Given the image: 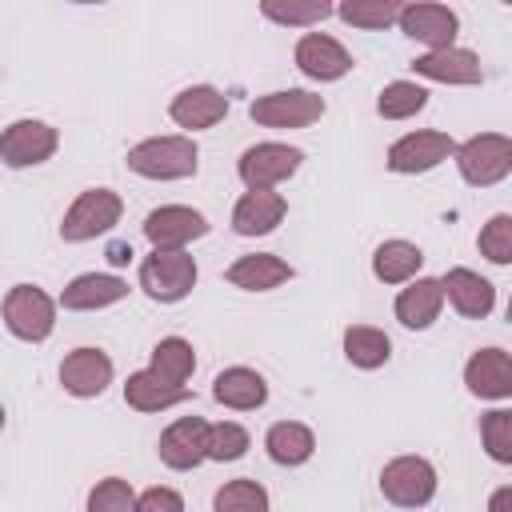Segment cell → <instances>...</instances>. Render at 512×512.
Listing matches in <instances>:
<instances>
[{
  "instance_id": "cell-1",
  "label": "cell",
  "mask_w": 512,
  "mask_h": 512,
  "mask_svg": "<svg viewBox=\"0 0 512 512\" xmlns=\"http://www.w3.org/2000/svg\"><path fill=\"white\" fill-rule=\"evenodd\" d=\"M128 168L148 180H184L200 168V148L192 136H152L128 148Z\"/></svg>"
},
{
  "instance_id": "cell-2",
  "label": "cell",
  "mask_w": 512,
  "mask_h": 512,
  "mask_svg": "<svg viewBox=\"0 0 512 512\" xmlns=\"http://www.w3.org/2000/svg\"><path fill=\"white\" fill-rule=\"evenodd\" d=\"M456 168L468 184L476 188H492L512 172V140L500 132H480L464 144H456Z\"/></svg>"
},
{
  "instance_id": "cell-3",
  "label": "cell",
  "mask_w": 512,
  "mask_h": 512,
  "mask_svg": "<svg viewBox=\"0 0 512 512\" xmlns=\"http://www.w3.org/2000/svg\"><path fill=\"white\" fill-rule=\"evenodd\" d=\"M120 212H124V200L112 192V188H88L72 200V208L64 212V224H60V236L68 244H84V240H96L104 232H112L120 224Z\"/></svg>"
},
{
  "instance_id": "cell-4",
  "label": "cell",
  "mask_w": 512,
  "mask_h": 512,
  "mask_svg": "<svg viewBox=\"0 0 512 512\" xmlns=\"http://www.w3.org/2000/svg\"><path fill=\"white\" fill-rule=\"evenodd\" d=\"M4 324L16 340H28V344H40L52 336L56 328V304L44 288L36 284H16L8 288L4 296Z\"/></svg>"
},
{
  "instance_id": "cell-5",
  "label": "cell",
  "mask_w": 512,
  "mask_h": 512,
  "mask_svg": "<svg viewBox=\"0 0 512 512\" xmlns=\"http://www.w3.org/2000/svg\"><path fill=\"white\" fill-rule=\"evenodd\" d=\"M380 492L396 508H424L436 496V468L424 456H396L380 472Z\"/></svg>"
},
{
  "instance_id": "cell-6",
  "label": "cell",
  "mask_w": 512,
  "mask_h": 512,
  "mask_svg": "<svg viewBox=\"0 0 512 512\" xmlns=\"http://www.w3.org/2000/svg\"><path fill=\"white\" fill-rule=\"evenodd\" d=\"M140 288L160 304H176L196 288V260L188 252H152L140 264Z\"/></svg>"
},
{
  "instance_id": "cell-7",
  "label": "cell",
  "mask_w": 512,
  "mask_h": 512,
  "mask_svg": "<svg viewBox=\"0 0 512 512\" xmlns=\"http://www.w3.org/2000/svg\"><path fill=\"white\" fill-rule=\"evenodd\" d=\"M248 116L256 124H264V128H304V124L324 116V96L304 92V88L268 92V96H256L248 104Z\"/></svg>"
},
{
  "instance_id": "cell-8",
  "label": "cell",
  "mask_w": 512,
  "mask_h": 512,
  "mask_svg": "<svg viewBox=\"0 0 512 512\" xmlns=\"http://www.w3.org/2000/svg\"><path fill=\"white\" fill-rule=\"evenodd\" d=\"M208 232L204 212L188 208V204H160L144 216V236L152 244V252H184L188 240H200Z\"/></svg>"
},
{
  "instance_id": "cell-9",
  "label": "cell",
  "mask_w": 512,
  "mask_h": 512,
  "mask_svg": "<svg viewBox=\"0 0 512 512\" xmlns=\"http://www.w3.org/2000/svg\"><path fill=\"white\" fill-rule=\"evenodd\" d=\"M300 160H304V152H300V148H292V144H276V140H264V144L244 148V156H240L236 172H240V180L248 184V192H256V188H268V192H272L280 180H288V176L300 168Z\"/></svg>"
},
{
  "instance_id": "cell-10",
  "label": "cell",
  "mask_w": 512,
  "mask_h": 512,
  "mask_svg": "<svg viewBox=\"0 0 512 512\" xmlns=\"http://www.w3.org/2000/svg\"><path fill=\"white\" fill-rule=\"evenodd\" d=\"M60 136L52 124L44 120H12L4 132H0V160L8 168H32V164H44L52 152H56Z\"/></svg>"
},
{
  "instance_id": "cell-11",
  "label": "cell",
  "mask_w": 512,
  "mask_h": 512,
  "mask_svg": "<svg viewBox=\"0 0 512 512\" xmlns=\"http://www.w3.org/2000/svg\"><path fill=\"white\" fill-rule=\"evenodd\" d=\"M456 152V140L448 136V132H432V128H424V132H408V136H400L392 148H388V168L392 172H404V176H412V172H428V168H436L440 160H448Z\"/></svg>"
},
{
  "instance_id": "cell-12",
  "label": "cell",
  "mask_w": 512,
  "mask_h": 512,
  "mask_svg": "<svg viewBox=\"0 0 512 512\" xmlns=\"http://www.w3.org/2000/svg\"><path fill=\"white\" fill-rule=\"evenodd\" d=\"M396 24L404 28V36L428 44V52H440V48H452L456 32H460V20L448 4H404Z\"/></svg>"
},
{
  "instance_id": "cell-13",
  "label": "cell",
  "mask_w": 512,
  "mask_h": 512,
  "mask_svg": "<svg viewBox=\"0 0 512 512\" xmlns=\"http://www.w3.org/2000/svg\"><path fill=\"white\" fill-rule=\"evenodd\" d=\"M296 68L308 76V80H340L348 68H352V56L340 40L324 36V32H304L296 40Z\"/></svg>"
},
{
  "instance_id": "cell-14",
  "label": "cell",
  "mask_w": 512,
  "mask_h": 512,
  "mask_svg": "<svg viewBox=\"0 0 512 512\" xmlns=\"http://www.w3.org/2000/svg\"><path fill=\"white\" fill-rule=\"evenodd\" d=\"M60 384H64V392H72L80 400L100 396L112 384V360H108V352H100V348H76V352H68L64 364H60Z\"/></svg>"
},
{
  "instance_id": "cell-15",
  "label": "cell",
  "mask_w": 512,
  "mask_h": 512,
  "mask_svg": "<svg viewBox=\"0 0 512 512\" xmlns=\"http://www.w3.org/2000/svg\"><path fill=\"white\" fill-rule=\"evenodd\" d=\"M464 384L480 400H508L512 396V360L504 348H480L464 364Z\"/></svg>"
},
{
  "instance_id": "cell-16",
  "label": "cell",
  "mask_w": 512,
  "mask_h": 512,
  "mask_svg": "<svg viewBox=\"0 0 512 512\" xmlns=\"http://www.w3.org/2000/svg\"><path fill=\"white\" fill-rule=\"evenodd\" d=\"M204 440H208V424H204L200 416H180L176 424H168V428L160 432L156 452H160V460H164L168 468L188 472V468H196L200 460H208V456H204Z\"/></svg>"
},
{
  "instance_id": "cell-17",
  "label": "cell",
  "mask_w": 512,
  "mask_h": 512,
  "mask_svg": "<svg viewBox=\"0 0 512 512\" xmlns=\"http://www.w3.org/2000/svg\"><path fill=\"white\" fill-rule=\"evenodd\" d=\"M168 116H172L180 128L200 132V128H212V124H220V120L228 116V96H224L220 88H212V84H192V88H184L180 96H172Z\"/></svg>"
},
{
  "instance_id": "cell-18",
  "label": "cell",
  "mask_w": 512,
  "mask_h": 512,
  "mask_svg": "<svg viewBox=\"0 0 512 512\" xmlns=\"http://www.w3.org/2000/svg\"><path fill=\"white\" fill-rule=\"evenodd\" d=\"M440 288H444V296L452 300V308H456L460 316H468V320H484V316L496 308V288H492V280H484V276L472 272V268H448L444 280H440Z\"/></svg>"
},
{
  "instance_id": "cell-19",
  "label": "cell",
  "mask_w": 512,
  "mask_h": 512,
  "mask_svg": "<svg viewBox=\"0 0 512 512\" xmlns=\"http://www.w3.org/2000/svg\"><path fill=\"white\" fill-rule=\"evenodd\" d=\"M284 212H288V204L280 192H268V188L244 192L232 208V232L236 236H268L284 220Z\"/></svg>"
},
{
  "instance_id": "cell-20",
  "label": "cell",
  "mask_w": 512,
  "mask_h": 512,
  "mask_svg": "<svg viewBox=\"0 0 512 512\" xmlns=\"http://www.w3.org/2000/svg\"><path fill=\"white\" fill-rule=\"evenodd\" d=\"M412 68L424 76V80H440V84H480L484 72H480V56L468 52V48H440V52H424L412 60Z\"/></svg>"
},
{
  "instance_id": "cell-21",
  "label": "cell",
  "mask_w": 512,
  "mask_h": 512,
  "mask_svg": "<svg viewBox=\"0 0 512 512\" xmlns=\"http://www.w3.org/2000/svg\"><path fill=\"white\" fill-rule=\"evenodd\" d=\"M124 296H128V280H120L112 272H84L60 292V304L68 312H92V308H108Z\"/></svg>"
},
{
  "instance_id": "cell-22",
  "label": "cell",
  "mask_w": 512,
  "mask_h": 512,
  "mask_svg": "<svg viewBox=\"0 0 512 512\" xmlns=\"http://www.w3.org/2000/svg\"><path fill=\"white\" fill-rule=\"evenodd\" d=\"M224 280L244 292H268V288H280L284 280H292V264H284L272 252H252V256H240L236 264H228Z\"/></svg>"
},
{
  "instance_id": "cell-23",
  "label": "cell",
  "mask_w": 512,
  "mask_h": 512,
  "mask_svg": "<svg viewBox=\"0 0 512 512\" xmlns=\"http://www.w3.org/2000/svg\"><path fill=\"white\" fill-rule=\"evenodd\" d=\"M440 308H444V288L432 276L408 280V288H400L396 296V320L404 328H428L440 316Z\"/></svg>"
},
{
  "instance_id": "cell-24",
  "label": "cell",
  "mask_w": 512,
  "mask_h": 512,
  "mask_svg": "<svg viewBox=\"0 0 512 512\" xmlns=\"http://www.w3.org/2000/svg\"><path fill=\"white\" fill-rule=\"evenodd\" d=\"M212 396H216L224 408L252 412V408H260V404L268 400V384H264V376H260L256 368L236 364V368H224V372L212 380Z\"/></svg>"
},
{
  "instance_id": "cell-25",
  "label": "cell",
  "mask_w": 512,
  "mask_h": 512,
  "mask_svg": "<svg viewBox=\"0 0 512 512\" xmlns=\"http://www.w3.org/2000/svg\"><path fill=\"white\" fill-rule=\"evenodd\" d=\"M192 392L188 388H176V384H164L156 372H132L128 380H124V400H128V408H136V412H164V408H172V404H184Z\"/></svg>"
},
{
  "instance_id": "cell-26",
  "label": "cell",
  "mask_w": 512,
  "mask_h": 512,
  "mask_svg": "<svg viewBox=\"0 0 512 512\" xmlns=\"http://www.w3.org/2000/svg\"><path fill=\"white\" fill-rule=\"evenodd\" d=\"M264 448H268V456H272L276 464L296 468V464H304V460L316 452V436H312V428L300 424V420H280V424L268 428Z\"/></svg>"
},
{
  "instance_id": "cell-27",
  "label": "cell",
  "mask_w": 512,
  "mask_h": 512,
  "mask_svg": "<svg viewBox=\"0 0 512 512\" xmlns=\"http://www.w3.org/2000/svg\"><path fill=\"white\" fill-rule=\"evenodd\" d=\"M424 264V252L412 240H384L372 252V276L384 284H408L416 280V268Z\"/></svg>"
},
{
  "instance_id": "cell-28",
  "label": "cell",
  "mask_w": 512,
  "mask_h": 512,
  "mask_svg": "<svg viewBox=\"0 0 512 512\" xmlns=\"http://www.w3.org/2000/svg\"><path fill=\"white\" fill-rule=\"evenodd\" d=\"M344 356H348V364L372 372V368L388 364L392 340H388L380 328H372V324H352V328L344 332Z\"/></svg>"
},
{
  "instance_id": "cell-29",
  "label": "cell",
  "mask_w": 512,
  "mask_h": 512,
  "mask_svg": "<svg viewBox=\"0 0 512 512\" xmlns=\"http://www.w3.org/2000/svg\"><path fill=\"white\" fill-rule=\"evenodd\" d=\"M192 368H196V352H192V344L184 336H164L152 348V368L148 372H156L164 384L184 388V380L192 376Z\"/></svg>"
},
{
  "instance_id": "cell-30",
  "label": "cell",
  "mask_w": 512,
  "mask_h": 512,
  "mask_svg": "<svg viewBox=\"0 0 512 512\" xmlns=\"http://www.w3.org/2000/svg\"><path fill=\"white\" fill-rule=\"evenodd\" d=\"M424 104H428V92H424L420 84H412V80H392V84H384V92H380V100H376V112H380L384 120H408V116H416Z\"/></svg>"
},
{
  "instance_id": "cell-31",
  "label": "cell",
  "mask_w": 512,
  "mask_h": 512,
  "mask_svg": "<svg viewBox=\"0 0 512 512\" xmlns=\"http://www.w3.org/2000/svg\"><path fill=\"white\" fill-rule=\"evenodd\" d=\"M212 512H268V492L256 480H228L216 488Z\"/></svg>"
},
{
  "instance_id": "cell-32",
  "label": "cell",
  "mask_w": 512,
  "mask_h": 512,
  "mask_svg": "<svg viewBox=\"0 0 512 512\" xmlns=\"http://www.w3.org/2000/svg\"><path fill=\"white\" fill-rule=\"evenodd\" d=\"M400 8H404V4H396V0H348V4L336 8V16H340L344 24H352V28L376 32V28H388V24L400 16Z\"/></svg>"
},
{
  "instance_id": "cell-33",
  "label": "cell",
  "mask_w": 512,
  "mask_h": 512,
  "mask_svg": "<svg viewBox=\"0 0 512 512\" xmlns=\"http://www.w3.org/2000/svg\"><path fill=\"white\" fill-rule=\"evenodd\" d=\"M248 432L232 420H220V424H208V440H204V456L208 460H240L248 452Z\"/></svg>"
},
{
  "instance_id": "cell-34",
  "label": "cell",
  "mask_w": 512,
  "mask_h": 512,
  "mask_svg": "<svg viewBox=\"0 0 512 512\" xmlns=\"http://www.w3.org/2000/svg\"><path fill=\"white\" fill-rule=\"evenodd\" d=\"M480 440L496 464H512V412L496 408L480 420Z\"/></svg>"
},
{
  "instance_id": "cell-35",
  "label": "cell",
  "mask_w": 512,
  "mask_h": 512,
  "mask_svg": "<svg viewBox=\"0 0 512 512\" xmlns=\"http://www.w3.org/2000/svg\"><path fill=\"white\" fill-rule=\"evenodd\" d=\"M260 12H264L268 20H276V24H296V28H304V24H320V20H328L336 8H332V4H324V0H308V4H280V0H264V4H260Z\"/></svg>"
},
{
  "instance_id": "cell-36",
  "label": "cell",
  "mask_w": 512,
  "mask_h": 512,
  "mask_svg": "<svg viewBox=\"0 0 512 512\" xmlns=\"http://www.w3.org/2000/svg\"><path fill=\"white\" fill-rule=\"evenodd\" d=\"M88 512H136V492L128 480L108 476L88 492Z\"/></svg>"
},
{
  "instance_id": "cell-37",
  "label": "cell",
  "mask_w": 512,
  "mask_h": 512,
  "mask_svg": "<svg viewBox=\"0 0 512 512\" xmlns=\"http://www.w3.org/2000/svg\"><path fill=\"white\" fill-rule=\"evenodd\" d=\"M480 252L492 260V264H508L512 260V216L508 212H496L484 228H480Z\"/></svg>"
},
{
  "instance_id": "cell-38",
  "label": "cell",
  "mask_w": 512,
  "mask_h": 512,
  "mask_svg": "<svg viewBox=\"0 0 512 512\" xmlns=\"http://www.w3.org/2000/svg\"><path fill=\"white\" fill-rule=\"evenodd\" d=\"M136 512H184V500L176 488H148L136 496Z\"/></svg>"
},
{
  "instance_id": "cell-39",
  "label": "cell",
  "mask_w": 512,
  "mask_h": 512,
  "mask_svg": "<svg viewBox=\"0 0 512 512\" xmlns=\"http://www.w3.org/2000/svg\"><path fill=\"white\" fill-rule=\"evenodd\" d=\"M488 512H512V484H504V488H496V492H492Z\"/></svg>"
},
{
  "instance_id": "cell-40",
  "label": "cell",
  "mask_w": 512,
  "mask_h": 512,
  "mask_svg": "<svg viewBox=\"0 0 512 512\" xmlns=\"http://www.w3.org/2000/svg\"><path fill=\"white\" fill-rule=\"evenodd\" d=\"M108 260H112V264H128V260H132V248H128V244H112V248H108Z\"/></svg>"
},
{
  "instance_id": "cell-41",
  "label": "cell",
  "mask_w": 512,
  "mask_h": 512,
  "mask_svg": "<svg viewBox=\"0 0 512 512\" xmlns=\"http://www.w3.org/2000/svg\"><path fill=\"white\" fill-rule=\"evenodd\" d=\"M0 428H4V404H0Z\"/></svg>"
}]
</instances>
